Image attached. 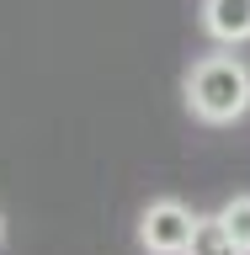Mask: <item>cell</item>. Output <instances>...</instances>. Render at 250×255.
Instances as JSON below:
<instances>
[{
	"mask_svg": "<svg viewBox=\"0 0 250 255\" xmlns=\"http://www.w3.org/2000/svg\"><path fill=\"white\" fill-rule=\"evenodd\" d=\"M187 255H250V250L224 229V218H197V234H192Z\"/></svg>",
	"mask_w": 250,
	"mask_h": 255,
	"instance_id": "277c9868",
	"label": "cell"
},
{
	"mask_svg": "<svg viewBox=\"0 0 250 255\" xmlns=\"http://www.w3.org/2000/svg\"><path fill=\"white\" fill-rule=\"evenodd\" d=\"M192 234H197V213L181 197H155L139 213V245L149 255H187Z\"/></svg>",
	"mask_w": 250,
	"mask_h": 255,
	"instance_id": "7a4b0ae2",
	"label": "cell"
},
{
	"mask_svg": "<svg viewBox=\"0 0 250 255\" xmlns=\"http://www.w3.org/2000/svg\"><path fill=\"white\" fill-rule=\"evenodd\" d=\"M0 239H5V218H0Z\"/></svg>",
	"mask_w": 250,
	"mask_h": 255,
	"instance_id": "8992f818",
	"label": "cell"
},
{
	"mask_svg": "<svg viewBox=\"0 0 250 255\" xmlns=\"http://www.w3.org/2000/svg\"><path fill=\"white\" fill-rule=\"evenodd\" d=\"M203 27L213 43H250V0H203Z\"/></svg>",
	"mask_w": 250,
	"mask_h": 255,
	"instance_id": "3957f363",
	"label": "cell"
},
{
	"mask_svg": "<svg viewBox=\"0 0 250 255\" xmlns=\"http://www.w3.org/2000/svg\"><path fill=\"white\" fill-rule=\"evenodd\" d=\"M219 218H224V229H229V234H235L240 245L250 250V191H245V197H235V202L224 207Z\"/></svg>",
	"mask_w": 250,
	"mask_h": 255,
	"instance_id": "5b68a950",
	"label": "cell"
},
{
	"mask_svg": "<svg viewBox=\"0 0 250 255\" xmlns=\"http://www.w3.org/2000/svg\"><path fill=\"white\" fill-rule=\"evenodd\" d=\"M187 112L208 128H229L250 112V69L235 53H208L187 69Z\"/></svg>",
	"mask_w": 250,
	"mask_h": 255,
	"instance_id": "6da1fadb",
	"label": "cell"
}]
</instances>
